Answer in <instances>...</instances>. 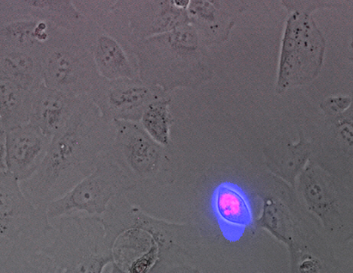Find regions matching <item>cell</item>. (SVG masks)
Instances as JSON below:
<instances>
[{
  "mask_svg": "<svg viewBox=\"0 0 353 273\" xmlns=\"http://www.w3.org/2000/svg\"><path fill=\"white\" fill-rule=\"evenodd\" d=\"M114 122L106 120L86 97L67 124L54 135L45 158L30 179L20 182L37 206L58 199L94 172L110 148Z\"/></svg>",
  "mask_w": 353,
  "mask_h": 273,
  "instance_id": "obj_1",
  "label": "cell"
},
{
  "mask_svg": "<svg viewBox=\"0 0 353 273\" xmlns=\"http://www.w3.org/2000/svg\"><path fill=\"white\" fill-rule=\"evenodd\" d=\"M132 51L139 79L166 93L196 90L214 76L208 46L191 23L141 41Z\"/></svg>",
  "mask_w": 353,
  "mask_h": 273,
  "instance_id": "obj_2",
  "label": "cell"
},
{
  "mask_svg": "<svg viewBox=\"0 0 353 273\" xmlns=\"http://www.w3.org/2000/svg\"><path fill=\"white\" fill-rule=\"evenodd\" d=\"M52 221L51 240L39 248L52 273H101L108 265L114 270L112 249L99 217L73 214Z\"/></svg>",
  "mask_w": 353,
  "mask_h": 273,
  "instance_id": "obj_3",
  "label": "cell"
},
{
  "mask_svg": "<svg viewBox=\"0 0 353 273\" xmlns=\"http://www.w3.org/2000/svg\"><path fill=\"white\" fill-rule=\"evenodd\" d=\"M39 58L43 84L74 97H88L100 79L91 52L79 32L56 26Z\"/></svg>",
  "mask_w": 353,
  "mask_h": 273,
  "instance_id": "obj_4",
  "label": "cell"
},
{
  "mask_svg": "<svg viewBox=\"0 0 353 273\" xmlns=\"http://www.w3.org/2000/svg\"><path fill=\"white\" fill-rule=\"evenodd\" d=\"M115 134L108 150L113 159L137 186H165L174 181L170 146L149 136L139 122L113 121Z\"/></svg>",
  "mask_w": 353,
  "mask_h": 273,
  "instance_id": "obj_5",
  "label": "cell"
},
{
  "mask_svg": "<svg viewBox=\"0 0 353 273\" xmlns=\"http://www.w3.org/2000/svg\"><path fill=\"white\" fill-rule=\"evenodd\" d=\"M108 150L100 155L92 174L69 192L47 205V215L50 221L73 214L100 217L114 197L138 187L113 159Z\"/></svg>",
  "mask_w": 353,
  "mask_h": 273,
  "instance_id": "obj_6",
  "label": "cell"
},
{
  "mask_svg": "<svg viewBox=\"0 0 353 273\" xmlns=\"http://www.w3.org/2000/svg\"><path fill=\"white\" fill-rule=\"evenodd\" d=\"M325 40L310 13L291 12L282 41L277 90L307 84L320 73Z\"/></svg>",
  "mask_w": 353,
  "mask_h": 273,
  "instance_id": "obj_7",
  "label": "cell"
},
{
  "mask_svg": "<svg viewBox=\"0 0 353 273\" xmlns=\"http://www.w3.org/2000/svg\"><path fill=\"white\" fill-rule=\"evenodd\" d=\"M101 23L130 49L146 39L190 23L172 0H119Z\"/></svg>",
  "mask_w": 353,
  "mask_h": 273,
  "instance_id": "obj_8",
  "label": "cell"
},
{
  "mask_svg": "<svg viewBox=\"0 0 353 273\" xmlns=\"http://www.w3.org/2000/svg\"><path fill=\"white\" fill-rule=\"evenodd\" d=\"M52 230L46 207L34 204L17 177L0 170V236L9 243H39Z\"/></svg>",
  "mask_w": 353,
  "mask_h": 273,
  "instance_id": "obj_9",
  "label": "cell"
},
{
  "mask_svg": "<svg viewBox=\"0 0 353 273\" xmlns=\"http://www.w3.org/2000/svg\"><path fill=\"white\" fill-rule=\"evenodd\" d=\"M99 219L105 231L106 242L112 249L115 241L126 230L132 228L145 230L158 247V261L154 272L171 270L179 249L176 236L180 226L144 213L129 203L123 195L114 197Z\"/></svg>",
  "mask_w": 353,
  "mask_h": 273,
  "instance_id": "obj_10",
  "label": "cell"
},
{
  "mask_svg": "<svg viewBox=\"0 0 353 273\" xmlns=\"http://www.w3.org/2000/svg\"><path fill=\"white\" fill-rule=\"evenodd\" d=\"M171 97L160 88L140 79H106L100 77L88 97L110 121L139 122L153 102Z\"/></svg>",
  "mask_w": 353,
  "mask_h": 273,
  "instance_id": "obj_11",
  "label": "cell"
},
{
  "mask_svg": "<svg viewBox=\"0 0 353 273\" xmlns=\"http://www.w3.org/2000/svg\"><path fill=\"white\" fill-rule=\"evenodd\" d=\"M80 34L91 52L100 77L139 79L137 59L132 50L101 21L87 20Z\"/></svg>",
  "mask_w": 353,
  "mask_h": 273,
  "instance_id": "obj_12",
  "label": "cell"
},
{
  "mask_svg": "<svg viewBox=\"0 0 353 273\" xmlns=\"http://www.w3.org/2000/svg\"><path fill=\"white\" fill-rule=\"evenodd\" d=\"M28 19L45 20L79 33L87 23L73 0H0V24Z\"/></svg>",
  "mask_w": 353,
  "mask_h": 273,
  "instance_id": "obj_13",
  "label": "cell"
},
{
  "mask_svg": "<svg viewBox=\"0 0 353 273\" xmlns=\"http://www.w3.org/2000/svg\"><path fill=\"white\" fill-rule=\"evenodd\" d=\"M51 139L28 122L6 134V166L19 182L30 179L43 162Z\"/></svg>",
  "mask_w": 353,
  "mask_h": 273,
  "instance_id": "obj_14",
  "label": "cell"
},
{
  "mask_svg": "<svg viewBox=\"0 0 353 273\" xmlns=\"http://www.w3.org/2000/svg\"><path fill=\"white\" fill-rule=\"evenodd\" d=\"M86 97H74L44 84L30 92L29 122L52 139Z\"/></svg>",
  "mask_w": 353,
  "mask_h": 273,
  "instance_id": "obj_15",
  "label": "cell"
},
{
  "mask_svg": "<svg viewBox=\"0 0 353 273\" xmlns=\"http://www.w3.org/2000/svg\"><path fill=\"white\" fill-rule=\"evenodd\" d=\"M212 208L223 236L229 241H239L253 222L248 198L235 183H222L214 189Z\"/></svg>",
  "mask_w": 353,
  "mask_h": 273,
  "instance_id": "obj_16",
  "label": "cell"
},
{
  "mask_svg": "<svg viewBox=\"0 0 353 273\" xmlns=\"http://www.w3.org/2000/svg\"><path fill=\"white\" fill-rule=\"evenodd\" d=\"M0 72L28 91L43 85L39 58L0 40Z\"/></svg>",
  "mask_w": 353,
  "mask_h": 273,
  "instance_id": "obj_17",
  "label": "cell"
},
{
  "mask_svg": "<svg viewBox=\"0 0 353 273\" xmlns=\"http://www.w3.org/2000/svg\"><path fill=\"white\" fill-rule=\"evenodd\" d=\"M40 19H19L0 24V40L17 49L39 54L55 27ZM59 27V26H58Z\"/></svg>",
  "mask_w": 353,
  "mask_h": 273,
  "instance_id": "obj_18",
  "label": "cell"
},
{
  "mask_svg": "<svg viewBox=\"0 0 353 273\" xmlns=\"http://www.w3.org/2000/svg\"><path fill=\"white\" fill-rule=\"evenodd\" d=\"M30 92L0 72V125L6 132L29 122Z\"/></svg>",
  "mask_w": 353,
  "mask_h": 273,
  "instance_id": "obj_19",
  "label": "cell"
},
{
  "mask_svg": "<svg viewBox=\"0 0 353 273\" xmlns=\"http://www.w3.org/2000/svg\"><path fill=\"white\" fill-rule=\"evenodd\" d=\"M172 97L153 102L141 115L140 125L155 141L164 146H171V128L174 123L170 105Z\"/></svg>",
  "mask_w": 353,
  "mask_h": 273,
  "instance_id": "obj_20",
  "label": "cell"
},
{
  "mask_svg": "<svg viewBox=\"0 0 353 273\" xmlns=\"http://www.w3.org/2000/svg\"><path fill=\"white\" fill-rule=\"evenodd\" d=\"M289 12H303L310 13L324 8H345L351 0H281Z\"/></svg>",
  "mask_w": 353,
  "mask_h": 273,
  "instance_id": "obj_21",
  "label": "cell"
},
{
  "mask_svg": "<svg viewBox=\"0 0 353 273\" xmlns=\"http://www.w3.org/2000/svg\"><path fill=\"white\" fill-rule=\"evenodd\" d=\"M119 0H73L78 10L87 20L103 19Z\"/></svg>",
  "mask_w": 353,
  "mask_h": 273,
  "instance_id": "obj_22",
  "label": "cell"
},
{
  "mask_svg": "<svg viewBox=\"0 0 353 273\" xmlns=\"http://www.w3.org/2000/svg\"><path fill=\"white\" fill-rule=\"evenodd\" d=\"M216 9L228 13L234 17L235 13H240L246 10L247 6L244 0H208Z\"/></svg>",
  "mask_w": 353,
  "mask_h": 273,
  "instance_id": "obj_23",
  "label": "cell"
},
{
  "mask_svg": "<svg viewBox=\"0 0 353 273\" xmlns=\"http://www.w3.org/2000/svg\"><path fill=\"white\" fill-rule=\"evenodd\" d=\"M6 132L0 125V170H6Z\"/></svg>",
  "mask_w": 353,
  "mask_h": 273,
  "instance_id": "obj_24",
  "label": "cell"
},
{
  "mask_svg": "<svg viewBox=\"0 0 353 273\" xmlns=\"http://www.w3.org/2000/svg\"><path fill=\"white\" fill-rule=\"evenodd\" d=\"M9 244L8 241H6L3 238L0 236V245Z\"/></svg>",
  "mask_w": 353,
  "mask_h": 273,
  "instance_id": "obj_25",
  "label": "cell"
}]
</instances>
